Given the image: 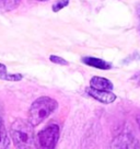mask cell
<instances>
[{
	"label": "cell",
	"instance_id": "cell-1",
	"mask_svg": "<svg viewBox=\"0 0 140 149\" xmlns=\"http://www.w3.org/2000/svg\"><path fill=\"white\" fill-rule=\"evenodd\" d=\"M34 126L28 121L17 118L11 124L10 136L17 149H36Z\"/></svg>",
	"mask_w": 140,
	"mask_h": 149
},
{
	"label": "cell",
	"instance_id": "cell-2",
	"mask_svg": "<svg viewBox=\"0 0 140 149\" xmlns=\"http://www.w3.org/2000/svg\"><path fill=\"white\" fill-rule=\"evenodd\" d=\"M57 109V101L49 97H41L36 99L28 111V121L33 126H37L44 120L51 115L53 112Z\"/></svg>",
	"mask_w": 140,
	"mask_h": 149
},
{
	"label": "cell",
	"instance_id": "cell-3",
	"mask_svg": "<svg viewBox=\"0 0 140 149\" xmlns=\"http://www.w3.org/2000/svg\"><path fill=\"white\" fill-rule=\"evenodd\" d=\"M59 126L56 124L47 126L45 130H41L35 138L36 149H55L59 139Z\"/></svg>",
	"mask_w": 140,
	"mask_h": 149
},
{
	"label": "cell",
	"instance_id": "cell-4",
	"mask_svg": "<svg viewBox=\"0 0 140 149\" xmlns=\"http://www.w3.org/2000/svg\"><path fill=\"white\" fill-rule=\"evenodd\" d=\"M111 149H140V144L135 136L129 133H123L114 138Z\"/></svg>",
	"mask_w": 140,
	"mask_h": 149
},
{
	"label": "cell",
	"instance_id": "cell-5",
	"mask_svg": "<svg viewBox=\"0 0 140 149\" xmlns=\"http://www.w3.org/2000/svg\"><path fill=\"white\" fill-rule=\"evenodd\" d=\"M87 93L90 97H92L100 102L105 103V104L112 103L116 100V95L111 91H100V90H95L92 88H87Z\"/></svg>",
	"mask_w": 140,
	"mask_h": 149
},
{
	"label": "cell",
	"instance_id": "cell-6",
	"mask_svg": "<svg viewBox=\"0 0 140 149\" xmlns=\"http://www.w3.org/2000/svg\"><path fill=\"white\" fill-rule=\"evenodd\" d=\"M90 88L100 91H111L113 89V84L106 78L96 76L90 80Z\"/></svg>",
	"mask_w": 140,
	"mask_h": 149
},
{
	"label": "cell",
	"instance_id": "cell-7",
	"mask_svg": "<svg viewBox=\"0 0 140 149\" xmlns=\"http://www.w3.org/2000/svg\"><path fill=\"white\" fill-rule=\"evenodd\" d=\"M82 63H84L85 65L91 66V67H94V68H98V69H102V70H108L112 68V65L107 63V61H103V59H100V58H95V57H83L82 58Z\"/></svg>",
	"mask_w": 140,
	"mask_h": 149
},
{
	"label": "cell",
	"instance_id": "cell-8",
	"mask_svg": "<svg viewBox=\"0 0 140 149\" xmlns=\"http://www.w3.org/2000/svg\"><path fill=\"white\" fill-rule=\"evenodd\" d=\"M21 0H0V11L1 12H10L18 8Z\"/></svg>",
	"mask_w": 140,
	"mask_h": 149
},
{
	"label": "cell",
	"instance_id": "cell-9",
	"mask_svg": "<svg viewBox=\"0 0 140 149\" xmlns=\"http://www.w3.org/2000/svg\"><path fill=\"white\" fill-rule=\"evenodd\" d=\"M10 140L8 137V133L6 130L3 122L0 118V149H7L9 147Z\"/></svg>",
	"mask_w": 140,
	"mask_h": 149
},
{
	"label": "cell",
	"instance_id": "cell-10",
	"mask_svg": "<svg viewBox=\"0 0 140 149\" xmlns=\"http://www.w3.org/2000/svg\"><path fill=\"white\" fill-rule=\"evenodd\" d=\"M69 2L70 0H57L56 2L53 5L51 9H53L54 12H58L59 10L64 9L65 7H67V6L69 5Z\"/></svg>",
	"mask_w": 140,
	"mask_h": 149
},
{
	"label": "cell",
	"instance_id": "cell-11",
	"mask_svg": "<svg viewBox=\"0 0 140 149\" xmlns=\"http://www.w3.org/2000/svg\"><path fill=\"white\" fill-rule=\"evenodd\" d=\"M49 61H53V63H55V64H57V65L67 66L68 64H69L66 59L61 58V57H59V56H55V55H51V57H49Z\"/></svg>",
	"mask_w": 140,
	"mask_h": 149
},
{
	"label": "cell",
	"instance_id": "cell-12",
	"mask_svg": "<svg viewBox=\"0 0 140 149\" xmlns=\"http://www.w3.org/2000/svg\"><path fill=\"white\" fill-rule=\"evenodd\" d=\"M22 78H23V76H22L21 74H7L2 79L8 80V81H20Z\"/></svg>",
	"mask_w": 140,
	"mask_h": 149
},
{
	"label": "cell",
	"instance_id": "cell-13",
	"mask_svg": "<svg viewBox=\"0 0 140 149\" xmlns=\"http://www.w3.org/2000/svg\"><path fill=\"white\" fill-rule=\"evenodd\" d=\"M7 74H8V72H7V67H6L3 64L0 63V78L2 79Z\"/></svg>",
	"mask_w": 140,
	"mask_h": 149
},
{
	"label": "cell",
	"instance_id": "cell-14",
	"mask_svg": "<svg viewBox=\"0 0 140 149\" xmlns=\"http://www.w3.org/2000/svg\"><path fill=\"white\" fill-rule=\"evenodd\" d=\"M132 80H134V81H135L136 84H138V86L140 87V72H138V74H136L135 76L132 77Z\"/></svg>",
	"mask_w": 140,
	"mask_h": 149
},
{
	"label": "cell",
	"instance_id": "cell-15",
	"mask_svg": "<svg viewBox=\"0 0 140 149\" xmlns=\"http://www.w3.org/2000/svg\"><path fill=\"white\" fill-rule=\"evenodd\" d=\"M136 10H137V15H138V18H139V25H138V32L140 34V3L137 5L136 7Z\"/></svg>",
	"mask_w": 140,
	"mask_h": 149
},
{
	"label": "cell",
	"instance_id": "cell-16",
	"mask_svg": "<svg viewBox=\"0 0 140 149\" xmlns=\"http://www.w3.org/2000/svg\"><path fill=\"white\" fill-rule=\"evenodd\" d=\"M138 124H139V127H140V116H138Z\"/></svg>",
	"mask_w": 140,
	"mask_h": 149
},
{
	"label": "cell",
	"instance_id": "cell-17",
	"mask_svg": "<svg viewBox=\"0 0 140 149\" xmlns=\"http://www.w3.org/2000/svg\"><path fill=\"white\" fill-rule=\"evenodd\" d=\"M37 1H48V0H37Z\"/></svg>",
	"mask_w": 140,
	"mask_h": 149
}]
</instances>
